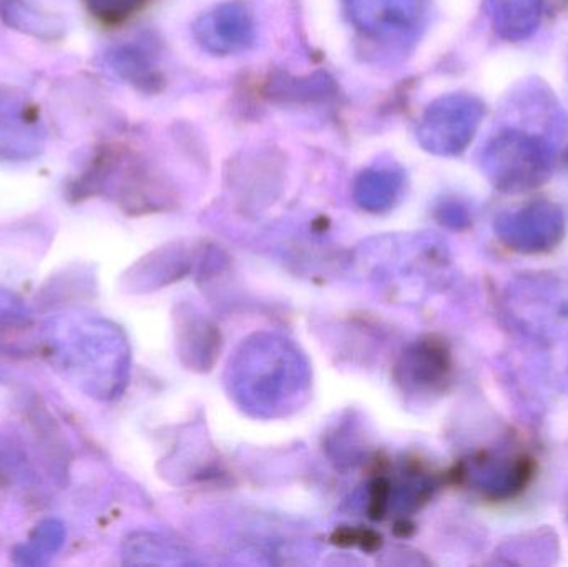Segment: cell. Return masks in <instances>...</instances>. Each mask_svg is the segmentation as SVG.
I'll return each mask as SVG.
<instances>
[{"mask_svg": "<svg viewBox=\"0 0 568 567\" xmlns=\"http://www.w3.org/2000/svg\"><path fill=\"white\" fill-rule=\"evenodd\" d=\"M556 163L552 143L527 130L497 133L483 152V170L497 190L523 193L544 185Z\"/></svg>", "mask_w": 568, "mask_h": 567, "instance_id": "6da1fadb", "label": "cell"}, {"mask_svg": "<svg viewBox=\"0 0 568 567\" xmlns=\"http://www.w3.org/2000/svg\"><path fill=\"white\" fill-rule=\"evenodd\" d=\"M484 115L486 107L477 97L469 93L440 97L424 112L417 125V140L434 155H459L473 143Z\"/></svg>", "mask_w": 568, "mask_h": 567, "instance_id": "7a4b0ae2", "label": "cell"}, {"mask_svg": "<svg viewBox=\"0 0 568 567\" xmlns=\"http://www.w3.org/2000/svg\"><path fill=\"white\" fill-rule=\"evenodd\" d=\"M349 22L373 42L406 45L426 19L427 0H343Z\"/></svg>", "mask_w": 568, "mask_h": 567, "instance_id": "3957f363", "label": "cell"}, {"mask_svg": "<svg viewBox=\"0 0 568 567\" xmlns=\"http://www.w3.org/2000/svg\"><path fill=\"white\" fill-rule=\"evenodd\" d=\"M496 233L504 245L520 253L550 252L566 233V219L556 203H529L514 212L503 213L496 222Z\"/></svg>", "mask_w": 568, "mask_h": 567, "instance_id": "277c9868", "label": "cell"}, {"mask_svg": "<svg viewBox=\"0 0 568 567\" xmlns=\"http://www.w3.org/2000/svg\"><path fill=\"white\" fill-rule=\"evenodd\" d=\"M47 132L39 110L22 95L0 90V160L26 162L45 149Z\"/></svg>", "mask_w": 568, "mask_h": 567, "instance_id": "5b68a950", "label": "cell"}, {"mask_svg": "<svg viewBox=\"0 0 568 567\" xmlns=\"http://www.w3.org/2000/svg\"><path fill=\"white\" fill-rule=\"evenodd\" d=\"M193 36L213 55H235L255 43L256 23L245 3L225 2L196 20Z\"/></svg>", "mask_w": 568, "mask_h": 567, "instance_id": "8992f818", "label": "cell"}, {"mask_svg": "<svg viewBox=\"0 0 568 567\" xmlns=\"http://www.w3.org/2000/svg\"><path fill=\"white\" fill-rule=\"evenodd\" d=\"M463 475L486 498L506 502L527 488L532 479L534 462L526 455H483L474 458Z\"/></svg>", "mask_w": 568, "mask_h": 567, "instance_id": "52a82bcc", "label": "cell"}, {"mask_svg": "<svg viewBox=\"0 0 568 567\" xmlns=\"http://www.w3.org/2000/svg\"><path fill=\"white\" fill-rule=\"evenodd\" d=\"M494 30L503 39L520 42L539 29L544 0H487Z\"/></svg>", "mask_w": 568, "mask_h": 567, "instance_id": "ba28073f", "label": "cell"}, {"mask_svg": "<svg viewBox=\"0 0 568 567\" xmlns=\"http://www.w3.org/2000/svg\"><path fill=\"white\" fill-rule=\"evenodd\" d=\"M404 176L390 166H376L361 173L356 180V196L361 205L369 210H383L393 205L403 189Z\"/></svg>", "mask_w": 568, "mask_h": 567, "instance_id": "9c48e42d", "label": "cell"}, {"mask_svg": "<svg viewBox=\"0 0 568 567\" xmlns=\"http://www.w3.org/2000/svg\"><path fill=\"white\" fill-rule=\"evenodd\" d=\"M0 13L12 29L29 33L37 39L53 40L63 32L62 20L50 13L39 12L36 7L29 6L23 0H3Z\"/></svg>", "mask_w": 568, "mask_h": 567, "instance_id": "30bf717a", "label": "cell"}, {"mask_svg": "<svg viewBox=\"0 0 568 567\" xmlns=\"http://www.w3.org/2000/svg\"><path fill=\"white\" fill-rule=\"evenodd\" d=\"M106 62L116 75L122 77L123 80L133 83V85L140 87V89L153 90L155 83L160 82L159 73H156L152 60L140 47H115L106 55Z\"/></svg>", "mask_w": 568, "mask_h": 567, "instance_id": "8fae6325", "label": "cell"}, {"mask_svg": "<svg viewBox=\"0 0 568 567\" xmlns=\"http://www.w3.org/2000/svg\"><path fill=\"white\" fill-rule=\"evenodd\" d=\"M83 2L100 22L115 26L135 16L145 6L146 0H83Z\"/></svg>", "mask_w": 568, "mask_h": 567, "instance_id": "7c38bea8", "label": "cell"}, {"mask_svg": "<svg viewBox=\"0 0 568 567\" xmlns=\"http://www.w3.org/2000/svg\"><path fill=\"white\" fill-rule=\"evenodd\" d=\"M544 7L552 13L566 12L568 0H544Z\"/></svg>", "mask_w": 568, "mask_h": 567, "instance_id": "4fadbf2b", "label": "cell"}, {"mask_svg": "<svg viewBox=\"0 0 568 567\" xmlns=\"http://www.w3.org/2000/svg\"><path fill=\"white\" fill-rule=\"evenodd\" d=\"M567 162H568V150H567Z\"/></svg>", "mask_w": 568, "mask_h": 567, "instance_id": "5bb4252c", "label": "cell"}]
</instances>
